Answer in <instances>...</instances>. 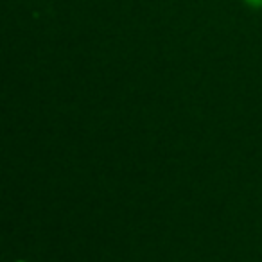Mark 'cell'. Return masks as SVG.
<instances>
[{"label":"cell","instance_id":"1","mask_svg":"<svg viewBox=\"0 0 262 262\" xmlns=\"http://www.w3.org/2000/svg\"><path fill=\"white\" fill-rule=\"evenodd\" d=\"M246 2H250L251 6H258V8H262V0H246Z\"/></svg>","mask_w":262,"mask_h":262}]
</instances>
